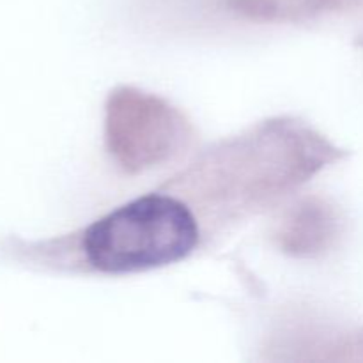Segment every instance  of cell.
Segmentation results:
<instances>
[{
	"mask_svg": "<svg viewBox=\"0 0 363 363\" xmlns=\"http://www.w3.org/2000/svg\"><path fill=\"white\" fill-rule=\"evenodd\" d=\"M197 241V222L186 206L165 195H147L92 223L82 247L99 272L131 273L181 261Z\"/></svg>",
	"mask_w": 363,
	"mask_h": 363,
	"instance_id": "6da1fadb",
	"label": "cell"
}]
</instances>
